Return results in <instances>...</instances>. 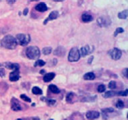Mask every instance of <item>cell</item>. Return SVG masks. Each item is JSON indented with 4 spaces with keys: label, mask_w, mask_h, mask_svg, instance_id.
<instances>
[{
    "label": "cell",
    "mask_w": 128,
    "mask_h": 120,
    "mask_svg": "<svg viewBox=\"0 0 128 120\" xmlns=\"http://www.w3.org/2000/svg\"><path fill=\"white\" fill-rule=\"evenodd\" d=\"M11 109L13 111H20L22 109L21 105L19 101L17 100L16 98H12L11 100Z\"/></svg>",
    "instance_id": "ba28073f"
},
{
    "label": "cell",
    "mask_w": 128,
    "mask_h": 120,
    "mask_svg": "<svg viewBox=\"0 0 128 120\" xmlns=\"http://www.w3.org/2000/svg\"><path fill=\"white\" fill-rule=\"evenodd\" d=\"M40 73H41V74H45V70H41Z\"/></svg>",
    "instance_id": "8d00e7d4"
},
{
    "label": "cell",
    "mask_w": 128,
    "mask_h": 120,
    "mask_svg": "<svg viewBox=\"0 0 128 120\" xmlns=\"http://www.w3.org/2000/svg\"><path fill=\"white\" fill-rule=\"evenodd\" d=\"M5 75V70L4 68H0V77H4Z\"/></svg>",
    "instance_id": "836d02e7"
},
{
    "label": "cell",
    "mask_w": 128,
    "mask_h": 120,
    "mask_svg": "<svg viewBox=\"0 0 128 120\" xmlns=\"http://www.w3.org/2000/svg\"><path fill=\"white\" fill-rule=\"evenodd\" d=\"M42 100H45V102H47V103L49 104V105H53L56 103V100L51 99H47V98H45V99H42Z\"/></svg>",
    "instance_id": "484cf974"
},
{
    "label": "cell",
    "mask_w": 128,
    "mask_h": 120,
    "mask_svg": "<svg viewBox=\"0 0 128 120\" xmlns=\"http://www.w3.org/2000/svg\"><path fill=\"white\" fill-rule=\"evenodd\" d=\"M51 51H52V48L50 47H47L43 48V53L44 55H49L51 53Z\"/></svg>",
    "instance_id": "cb8c5ba5"
},
{
    "label": "cell",
    "mask_w": 128,
    "mask_h": 120,
    "mask_svg": "<svg viewBox=\"0 0 128 120\" xmlns=\"http://www.w3.org/2000/svg\"><path fill=\"white\" fill-rule=\"evenodd\" d=\"M97 24L100 27H107L111 25V20L109 17L101 16L97 19Z\"/></svg>",
    "instance_id": "5b68a950"
},
{
    "label": "cell",
    "mask_w": 128,
    "mask_h": 120,
    "mask_svg": "<svg viewBox=\"0 0 128 120\" xmlns=\"http://www.w3.org/2000/svg\"><path fill=\"white\" fill-rule=\"evenodd\" d=\"M93 51H94V47L91 46V45H87L81 48L80 53H81V55L83 57H86V55H90L91 53H92Z\"/></svg>",
    "instance_id": "52a82bcc"
},
{
    "label": "cell",
    "mask_w": 128,
    "mask_h": 120,
    "mask_svg": "<svg viewBox=\"0 0 128 120\" xmlns=\"http://www.w3.org/2000/svg\"><path fill=\"white\" fill-rule=\"evenodd\" d=\"M26 54L27 55V57L31 59V60H36L38 59L40 55H41V52L39 49L37 47H29L26 51Z\"/></svg>",
    "instance_id": "7a4b0ae2"
},
{
    "label": "cell",
    "mask_w": 128,
    "mask_h": 120,
    "mask_svg": "<svg viewBox=\"0 0 128 120\" xmlns=\"http://www.w3.org/2000/svg\"><path fill=\"white\" fill-rule=\"evenodd\" d=\"M86 117L88 120H92L97 119L100 116V113L98 111H90L86 113Z\"/></svg>",
    "instance_id": "30bf717a"
},
{
    "label": "cell",
    "mask_w": 128,
    "mask_h": 120,
    "mask_svg": "<svg viewBox=\"0 0 128 120\" xmlns=\"http://www.w3.org/2000/svg\"><path fill=\"white\" fill-rule=\"evenodd\" d=\"M32 92L35 95H41V94H43V90H41V88H39L38 86L33 87L32 89Z\"/></svg>",
    "instance_id": "7402d4cb"
},
{
    "label": "cell",
    "mask_w": 128,
    "mask_h": 120,
    "mask_svg": "<svg viewBox=\"0 0 128 120\" xmlns=\"http://www.w3.org/2000/svg\"><path fill=\"white\" fill-rule=\"evenodd\" d=\"M35 10L36 11H38V12H45V11L48 10V8H47V6L45 3L41 2L40 4H39L38 5H36Z\"/></svg>",
    "instance_id": "5bb4252c"
},
{
    "label": "cell",
    "mask_w": 128,
    "mask_h": 120,
    "mask_svg": "<svg viewBox=\"0 0 128 120\" xmlns=\"http://www.w3.org/2000/svg\"><path fill=\"white\" fill-rule=\"evenodd\" d=\"M59 17V12L57 11H53L52 12H51V14L49 15V16L47 17L46 20L44 21L43 22V24L45 25L47 24V23L49 22V21H51V20H55L57 18Z\"/></svg>",
    "instance_id": "9c48e42d"
},
{
    "label": "cell",
    "mask_w": 128,
    "mask_h": 120,
    "mask_svg": "<svg viewBox=\"0 0 128 120\" xmlns=\"http://www.w3.org/2000/svg\"><path fill=\"white\" fill-rule=\"evenodd\" d=\"M95 78V74L93 72L86 73L84 76V79L86 80H92Z\"/></svg>",
    "instance_id": "d6986e66"
},
{
    "label": "cell",
    "mask_w": 128,
    "mask_h": 120,
    "mask_svg": "<svg viewBox=\"0 0 128 120\" xmlns=\"http://www.w3.org/2000/svg\"><path fill=\"white\" fill-rule=\"evenodd\" d=\"M31 1H39V0H29Z\"/></svg>",
    "instance_id": "ab89813d"
},
{
    "label": "cell",
    "mask_w": 128,
    "mask_h": 120,
    "mask_svg": "<svg viewBox=\"0 0 128 120\" xmlns=\"http://www.w3.org/2000/svg\"><path fill=\"white\" fill-rule=\"evenodd\" d=\"M16 41L17 44L22 46H26L31 41V36L27 34H18L16 36Z\"/></svg>",
    "instance_id": "3957f363"
},
{
    "label": "cell",
    "mask_w": 128,
    "mask_h": 120,
    "mask_svg": "<svg viewBox=\"0 0 128 120\" xmlns=\"http://www.w3.org/2000/svg\"><path fill=\"white\" fill-rule=\"evenodd\" d=\"M82 20L84 22H89L93 20V17L88 13H84L82 15Z\"/></svg>",
    "instance_id": "2e32d148"
},
{
    "label": "cell",
    "mask_w": 128,
    "mask_h": 120,
    "mask_svg": "<svg viewBox=\"0 0 128 120\" xmlns=\"http://www.w3.org/2000/svg\"><path fill=\"white\" fill-rule=\"evenodd\" d=\"M80 58V53L77 47H74L70 50L68 55V60L72 62L78 61Z\"/></svg>",
    "instance_id": "277c9868"
},
{
    "label": "cell",
    "mask_w": 128,
    "mask_h": 120,
    "mask_svg": "<svg viewBox=\"0 0 128 120\" xmlns=\"http://www.w3.org/2000/svg\"><path fill=\"white\" fill-rule=\"evenodd\" d=\"M128 90L126 89L125 91H121V92H117V95H119V96H128Z\"/></svg>",
    "instance_id": "1f68e13d"
},
{
    "label": "cell",
    "mask_w": 128,
    "mask_h": 120,
    "mask_svg": "<svg viewBox=\"0 0 128 120\" xmlns=\"http://www.w3.org/2000/svg\"><path fill=\"white\" fill-rule=\"evenodd\" d=\"M44 65H45V62L42 60H37L35 64V66H43Z\"/></svg>",
    "instance_id": "4316f807"
},
{
    "label": "cell",
    "mask_w": 128,
    "mask_h": 120,
    "mask_svg": "<svg viewBox=\"0 0 128 120\" xmlns=\"http://www.w3.org/2000/svg\"><path fill=\"white\" fill-rule=\"evenodd\" d=\"M124 32V30H123L122 28H121V27H119L117 28L116 30L115 31V32H114V36H117L118 34H119V33H121V32Z\"/></svg>",
    "instance_id": "83f0119b"
},
{
    "label": "cell",
    "mask_w": 128,
    "mask_h": 120,
    "mask_svg": "<svg viewBox=\"0 0 128 120\" xmlns=\"http://www.w3.org/2000/svg\"><path fill=\"white\" fill-rule=\"evenodd\" d=\"M128 10H123V12H119L118 14V17L119 19H126L128 18Z\"/></svg>",
    "instance_id": "ffe728a7"
},
{
    "label": "cell",
    "mask_w": 128,
    "mask_h": 120,
    "mask_svg": "<svg viewBox=\"0 0 128 120\" xmlns=\"http://www.w3.org/2000/svg\"><path fill=\"white\" fill-rule=\"evenodd\" d=\"M0 65H4L6 68L8 69H10V70H18L20 66L18 64H15V63H10V62H8V63H5V64H0Z\"/></svg>",
    "instance_id": "7c38bea8"
},
{
    "label": "cell",
    "mask_w": 128,
    "mask_h": 120,
    "mask_svg": "<svg viewBox=\"0 0 128 120\" xmlns=\"http://www.w3.org/2000/svg\"><path fill=\"white\" fill-rule=\"evenodd\" d=\"M21 120V119H18V120Z\"/></svg>",
    "instance_id": "60d3db41"
},
{
    "label": "cell",
    "mask_w": 128,
    "mask_h": 120,
    "mask_svg": "<svg viewBox=\"0 0 128 120\" xmlns=\"http://www.w3.org/2000/svg\"><path fill=\"white\" fill-rule=\"evenodd\" d=\"M55 74L54 73H48V74H46L43 77V80L45 82H49L53 80L55 78Z\"/></svg>",
    "instance_id": "ac0fdd59"
},
{
    "label": "cell",
    "mask_w": 128,
    "mask_h": 120,
    "mask_svg": "<svg viewBox=\"0 0 128 120\" xmlns=\"http://www.w3.org/2000/svg\"><path fill=\"white\" fill-rule=\"evenodd\" d=\"M115 106L117 107L118 109H122L124 107V103L121 100L119 99L115 103Z\"/></svg>",
    "instance_id": "d4e9b609"
},
{
    "label": "cell",
    "mask_w": 128,
    "mask_h": 120,
    "mask_svg": "<svg viewBox=\"0 0 128 120\" xmlns=\"http://www.w3.org/2000/svg\"></svg>",
    "instance_id": "7bdbcfd3"
},
{
    "label": "cell",
    "mask_w": 128,
    "mask_h": 120,
    "mask_svg": "<svg viewBox=\"0 0 128 120\" xmlns=\"http://www.w3.org/2000/svg\"><path fill=\"white\" fill-rule=\"evenodd\" d=\"M49 88L50 90H51L53 93L58 94V93H59V92H60V90L57 88V86L54 85V84H51V85H49Z\"/></svg>",
    "instance_id": "44dd1931"
},
{
    "label": "cell",
    "mask_w": 128,
    "mask_h": 120,
    "mask_svg": "<svg viewBox=\"0 0 128 120\" xmlns=\"http://www.w3.org/2000/svg\"><path fill=\"white\" fill-rule=\"evenodd\" d=\"M116 82L115 81H111L109 84V88H111V89H114L116 88Z\"/></svg>",
    "instance_id": "f546056e"
},
{
    "label": "cell",
    "mask_w": 128,
    "mask_h": 120,
    "mask_svg": "<svg viewBox=\"0 0 128 120\" xmlns=\"http://www.w3.org/2000/svg\"><path fill=\"white\" fill-rule=\"evenodd\" d=\"M20 98L22 99V100H25V101L28 102V103H31V99H30L29 97H28V96H27L26 95H21Z\"/></svg>",
    "instance_id": "f1b7e54d"
},
{
    "label": "cell",
    "mask_w": 128,
    "mask_h": 120,
    "mask_svg": "<svg viewBox=\"0 0 128 120\" xmlns=\"http://www.w3.org/2000/svg\"><path fill=\"white\" fill-rule=\"evenodd\" d=\"M66 100L69 103H74L77 100L76 95L74 92H69L66 96Z\"/></svg>",
    "instance_id": "4fadbf2b"
},
{
    "label": "cell",
    "mask_w": 128,
    "mask_h": 120,
    "mask_svg": "<svg viewBox=\"0 0 128 120\" xmlns=\"http://www.w3.org/2000/svg\"><path fill=\"white\" fill-rule=\"evenodd\" d=\"M93 59V57H91V58H90V61H89V63L90 64L91 62H92V60Z\"/></svg>",
    "instance_id": "f35d334b"
},
{
    "label": "cell",
    "mask_w": 128,
    "mask_h": 120,
    "mask_svg": "<svg viewBox=\"0 0 128 120\" xmlns=\"http://www.w3.org/2000/svg\"><path fill=\"white\" fill-rule=\"evenodd\" d=\"M53 1H57V2H61V1H64V0H53Z\"/></svg>",
    "instance_id": "74e56055"
},
{
    "label": "cell",
    "mask_w": 128,
    "mask_h": 120,
    "mask_svg": "<svg viewBox=\"0 0 128 120\" xmlns=\"http://www.w3.org/2000/svg\"><path fill=\"white\" fill-rule=\"evenodd\" d=\"M122 74H123V75L124 76V77H125L126 78H128V68H125V69H124V70H123V72H122Z\"/></svg>",
    "instance_id": "d6a6232c"
},
{
    "label": "cell",
    "mask_w": 128,
    "mask_h": 120,
    "mask_svg": "<svg viewBox=\"0 0 128 120\" xmlns=\"http://www.w3.org/2000/svg\"><path fill=\"white\" fill-rule=\"evenodd\" d=\"M115 110L113 108H107V109H103L101 110V112H102V115L103 119L105 120H107L108 119V114L110 113H113L114 112Z\"/></svg>",
    "instance_id": "9a60e30c"
},
{
    "label": "cell",
    "mask_w": 128,
    "mask_h": 120,
    "mask_svg": "<svg viewBox=\"0 0 128 120\" xmlns=\"http://www.w3.org/2000/svg\"><path fill=\"white\" fill-rule=\"evenodd\" d=\"M1 45L2 47L8 49H14L17 46V41L14 36L11 35H7L1 40Z\"/></svg>",
    "instance_id": "6da1fadb"
},
{
    "label": "cell",
    "mask_w": 128,
    "mask_h": 120,
    "mask_svg": "<svg viewBox=\"0 0 128 120\" xmlns=\"http://www.w3.org/2000/svg\"><path fill=\"white\" fill-rule=\"evenodd\" d=\"M2 1V0H0V1Z\"/></svg>",
    "instance_id": "b9f144b4"
},
{
    "label": "cell",
    "mask_w": 128,
    "mask_h": 120,
    "mask_svg": "<svg viewBox=\"0 0 128 120\" xmlns=\"http://www.w3.org/2000/svg\"><path fill=\"white\" fill-rule=\"evenodd\" d=\"M28 8H26L25 10H24V12H23L24 15V16L27 15V14H28Z\"/></svg>",
    "instance_id": "d590c367"
},
{
    "label": "cell",
    "mask_w": 128,
    "mask_h": 120,
    "mask_svg": "<svg viewBox=\"0 0 128 120\" xmlns=\"http://www.w3.org/2000/svg\"><path fill=\"white\" fill-rule=\"evenodd\" d=\"M65 53H66V51L63 47H57L55 51H54V54L57 55V56H63L65 55Z\"/></svg>",
    "instance_id": "e0dca14e"
},
{
    "label": "cell",
    "mask_w": 128,
    "mask_h": 120,
    "mask_svg": "<svg viewBox=\"0 0 128 120\" xmlns=\"http://www.w3.org/2000/svg\"><path fill=\"white\" fill-rule=\"evenodd\" d=\"M106 90V88H105V86L103 85V84H101V85L98 86V91L99 92H105Z\"/></svg>",
    "instance_id": "4dcf8cb0"
},
{
    "label": "cell",
    "mask_w": 128,
    "mask_h": 120,
    "mask_svg": "<svg viewBox=\"0 0 128 120\" xmlns=\"http://www.w3.org/2000/svg\"><path fill=\"white\" fill-rule=\"evenodd\" d=\"M16 0H7V2L10 4H13L15 3Z\"/></svg>",
    "instance_id": "e575fe53"
},
{
    "label": "cell",
    "mask_w": 128,
    "mask_h": 120,
    "mask_svg": "<svg viewBox=\"0 0 128 120\" xmlns=\"http://www.w3.org/2000/svg\"><path fill=\"white\" fill-rule=\"evenodd\" d=\"M20 72L18 70H14L12 72H11L9 76V79L12 82H15L19 80L20 78Z\"/></svg>",
    "instance_id": "8fae6325"
},
{
    "label": "cell",
    "mask_w": 128,
    "mask_h": 120,
    "mask_svg": "<svg viewBox=\"0 0 128 120\" xmlns=\"http://www.w3.org/2000/svg\"><path fill=\"white\" fill-rule=\"evenodd\" d=\"M116 92H113V91H108L106 93H105V95H103V96L105 98H109V97H113L115 95H116Z\"/></svg>",
    "instance_id": "603a6c76"
},
{
    "label": "cell",
    "mask_w": 128,
    "mask_h": 120,
    "mask_svg": "<svg viewBox=\"0 0 128 120\" xmlns=\"http://www.w3.org/2000/svg\"><path fill=\"white\" fill-rule=\"evenodd\" d=\"M109 55H111V57L113 60H118L121 58L122 53L117 48H114L109 51Z\"/></svg>",
    "instance_id": "8992f818"
}]
</instances>
